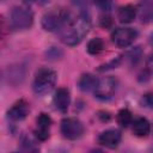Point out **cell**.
I'll return each mask as SVG.
<instances>
[{"label":"cell","instance_id":"17","mask_svg":"<svg viewBox=\"0 0 153 153\" xmlns=\"http://www.w3.org/2000/svg\"><path fill=\"white\" fill-rule=\"evenodd\" d=\"M20 149L24 152H36L38 151V146L30 136H23L20 140Z\"/></svg>","mask_w":153,"mask_h":153},{"label":"cell","instance_id":"15","mask_svg":"<svg viewBox=\"0 0 153 153\" xmlns=\"http://www.w3.org/2000/svg\"><path fill=\"white\" fill-rule=\"evenodd\" d=\"M86 49H87V53L88 54H91V55H98L99 53H102L104 50V42L99 37L92 38L91 41H88Z\"/></svg>","mask_w":153,"mask_h":153},{"label":"cell","instance_id":"7","mask_svg":"<svg viewBox=\"0 0 153 153\" xmlns=\"http://www.w3.org/2000/svg\"><path fill=\"white\" fill-rule=\"evenodd\" d=\"M137 37V31L133 27H117L111 33V41L120 48L130 45Z\"/></svg>","mask_w":153,"mask_h":153},{"label":"cell","instance_id":"21","mask_svg":"<svg viewBox=\"0 0 153 153\" xmlns=\"http://www.w3.org/2000/svg\"><path fill=\"white\" fill-rule=\"evenodd\" d=\"M120 61H121V59L120 57H116V60L114 59L111 62H109V63H106V65H103V66H100L99 68H98V71H105V69H109V68H114V67H116L118 63H120Z\"/></svg>","mask_w":153,"mask_h":153},{"label":"cell","instance_id":"12","mask_svg":"<svg viewBox=\"0 0 153 153\" xmlns=\"http://www.w3.org/2000/svg\"><path fill=\"white\" fill-rule=\"evenodd\" d=\"M131 130L135 136H147L151 131V123L145 117H137L131 122Z\"/></svg>","mask_w":153,"mask_h":153},{"label":"cell","instance_id":"14","mask_svg":"<svg viewBox=\"0 0 153 153\" xmlns=\"http://www.w3.org/2000/svg\"><path fill=\"white\" fill-rule=\"evenodd\" d=\"M98 82V79L90 74V73H86V74H82L78 81V86L81 91L84 92H87V91H91V90H94L96 85Z\"/></svg>","mask_w":153,"mask_h":153},{"label":"cell","instance_id":"6","mask_svg":"<svg viewBox=\"0 0 153 153\" xmlns=\"http://www.w3.org/2000/svg\"><path fill=\"white\" fill-rule=\"evenodd\" d=\"M61 134L65 139L68 140H76L82 136L84 134V126L82 123L74 117H67L61 121Z\"/></svg>","mask_w":153,"mask_h":153},{"label":"cell","instance_id":"9","mask_svg":"<svg viewBox=\"0 0 153 153\" xmlns=\"http://www.w3.org/2000/svg\"><path fill=\"white\" fill-rule=\"evenodd\" d=\"M50 126H51V118L44 112L39 114L36 120V129H35L36 137L41 141L47 140L50 135Z\"/></svg>","mask_w":153,"mask_h":153},{"label":"cell","instance_id":"13","mask_svg":"<svg viewBox=\"0 0 153 153\" xmlns=\"http://www.w3.org/2000/svg\"><path fill=\"white\" fill-rule=\"evenodd\" d=\"M135 16H136V10L134 6L131 5H126V6H122L118 8V12H117V18L121 23L123 24H129L131 23L134 19H135Z\"/></svg>","mask_w":153,"mask_h":153},{"label":"cell","instance_id":"2","mask_svg":"<svg viewBox=\"0 0 153 153\" xmlns=\"http://www.w3.org/2000/svg\"><path fill=\"white\" fill-rule=\"evenodd\" d=\"M71 14L67 10L61 8V7H55L45 12L42 17V27L45 31H56L61 30L66 23L71 19Z\"/></svg>","mask_w":153,"mask_h":153},{"label":"cell","instance_id":"10","mask_svg":"<svg viewBox=\"0 0 153 153\" xmlns=\"http://www.w3.org/2000/svg\"><path fill=\"white\" fill-rule=\"evenodd\" d=\"M30 112V106L26 100L19 99L17 100L7 111V116L12 121H23Z\"/></svg>","mask_w":153,"mask_h":153},{"label":"cell","instance_id":"25","mask_svg":"<svg viewBox=\"0 0 153 153\" xmlns=\"http://www.w3.org/2000/svg\"><path fill=\"white\" fill-rule=\"evenodd\" d=\"M51 51H53V48H51L49 51H47V55H48V56H50V57H53V56H51ZM54 51H55V54H54V55H55V57H57V53H59V50H57V49L55 50V48H54Z\"/></svg>","mask_w":153,"mask_h":153},{"label":"cell","instance_id":"19","mask_svg":"<svg viewBox=\"0 0 153 153\" xmlns=\"http://www.w3.org/2000/svg\"><path fill=\"white\" fill-rule=\"evenodd\" d=\"M142 104L146 106V108H149V109H153V91L151 92H147L142 96Z\"/></svg>","mask_w":153,"mask_h":153},{"label":"cell","instance_id":"24","mask_svg":"<svg viewBox=\"0 0 153 153\" xmlns=\"http://www.w3.org/2000/svg\"><path fill=\"white\" fill-rule=\"evenodd\" d=\"M73 2L75 4V5H85L86 2H87V0H73Z\"/></svg>","mask_w":153,"mask_h":153},{"label":"cell","instance_id":"4","mask_svg":"<svg viewBox=\"0 0 153 153\" xmlns=\"http://www.w3.org/2000/svg\"><path fill=\"white\" fill-rule=\"evenodd\" d=\"M33 23V13L29 7L16 6L10 14V24L13 30H26Z\"/></svg>","mask_w":153,"mask_h":153},{"label":"cell","instance_id":"3","mask_svg":"<svg viewBox=\"0 0 153 153\" xmlns=\"http://www.w3.org/2000/svg\"><path fill=\"white\" fill-rule=\"evenodd\" d=\"M57 75L56 72L48 68V67H43L39 68L33 78V82H32V88L35 91L36 94H45L49 91L53 90V87L55 86Z\"/></svg>","mask_w":153,"mask_h":153},{"label":"cell","instance_id":"26","mask_svg":"<svg viewBox=\"0 0 153 153\" xmlns=\"http://www.w3.org/2000/svg\"><path fill=\"white\" fill-rule=\"evenodd\" d=\"M149 43L153 45V33H152V35H151V37H149Z\"/></svg>","mask_w":153,"mask_h":153},{"label":"cell","instance_id":"8","mask_svg":"<svg viewBox=\"0 0 153 153\" xmlns=\"http://www.w3.org/2000/svg\"><path fill=\"white\" fill-rule=\"evenodd\" d=\"M97 141L100 146L116 148L121 141V131L118 129H106L98 135Z\"/></svg>","mask_w":153,"mask_h":153},{"label":"cell","instance_id":"11","mask_svg":"<svg viewBox=\"0 0 153 153\" xmlns=\"http://www.w3.org/2000/svg\"><path fill=\"white\" fill-rule=\"evenodd\" d=\"M54 105L55 108L61 111V112H66L68 110L69 103H71V96H69V91L65 87H60L56 90L54 98H53Z\"/></svg>","mask_w":153,"mask_h":153},{"label":"cell","instance_id":"1","mask_svg":"<svg viewBox=\"0 0 153 153\" xmlns=\"http://www.w3.org/2000/svg\"><path fill=\"white\" fill-rule=\"evenodd\" d=\"M91 29V19L87 13H80L75 18L69 19L66 25L61 29L60 38L61 41L69 45H76L79 44L84 37L88 33Z\"/></svg>","mask_w":153,"mask_h":153},{"label":"cell","instance_id":"23","mask_svg":"<svg viewBox=\"0 0 153 153\" xmlns=\"http://www.w3.org/2000/svg\"><path fill=\"white\" fill-rule=\"evenodd\" d=\"M26 4H29V2H38V4H45L48 0H24Z\"/></svg>","mask_w":153,"mask_h":153},{"label":"cell","instance_id":"18","mask_svg":"<svg viewBox=\"0 0 153 153\" xmlns=\"http://www.w3.org/2000/svg\"><path fill=\"white\" fill-rule=\"evenodd\" d=\"M153 16V5L149 1H145L141 4V20L148 22Z\"/></svg>","mask_w":153,"mask_h":153},{"label":"cell","instance_id":"22","mask_svg":"<svg viewBox=\"0 0 153 153\" xmlns=\"http://www.w3.org/2000/svg\"><path fill=\"white\" fill-rule=\"evenodd\" d=\"M100 23H102V25L103 26H109L110 24H111V20H110V17H102V19H100Z\"/></svg>","mask_w":153,"mask_h":153},{"label":"cell","instance_id":"5","mask_svg":"<svg viewBox=\"0 0 153 153\" xmlns=\"http://www.w3.org/2000/svg\"><path fill=\"white\" fill-rule=\"evenodd\" d=\"M117 88V79L109 75L98 80L94 87V96L100 100H109L114 97Z\"/></svg>","mask_w":153,"mask_h":153},{"label":"cell","instance_id":"16","mask_svg":"<svg viewBox=\"0 0 153 153\" xmlns=\"http://www.w3.org/2000/svg\"><path fill=\"white\" fill-rule=\"evenodd\" d=\"M117 122L121 127L123 128H127L129 127V124H131L133 122V116H131V112L128 110V109H122L118 111L117 114Z\"/></svg>","mask_w":153,"mask_h":153},{"label":"cell","instance_id":"20","mask_svg":"<svg viewBox=\"0 0 153 153\" xmlns=\"http://www.w3.org/2000/svg\"><path fill=\"white\" fill-rule=\"evenodd\" d=\"M114 0H94V4L103 11H109L112 6Z\"/></svg>","mask_w":153,"mask_h":153}]
</instances>
